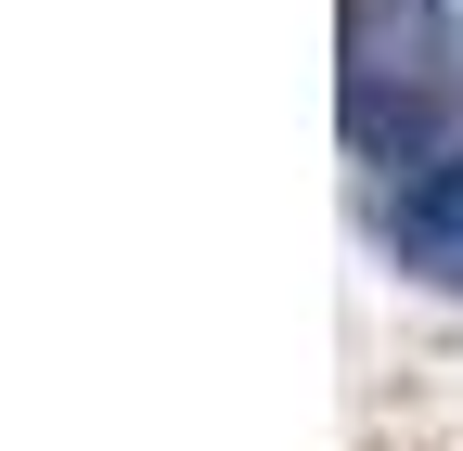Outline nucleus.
Wrapping results in <instances>:
<instances>
[{"mask_svg":"<svg viewBox=\"0 0 463 451\" xmlns=\"http://www.w3.org/2000/svg\"><path fill=\"white\" fill-rule=\"evenodd\" d=\"M386 245L425 271V284H463V155H425L412 181L386 194Z\"/></svg>","mask_w":463,"mask_h":451,"instance_id":"2","label":"nucleus"},{"mask_svg":"<svg viewBox=\"0 0 463 451\" xmlns=\"http://www.w3.org/2000/svg\"><path fill=\"white\" fill-rule=\"evenodd\" d=\"M450 103V26L438 0H347V142L412 155Z\"/></svg>","mask_w":463,"mask_h":451,"instance_id":"1","label":"nucleus"}]
</instances>
